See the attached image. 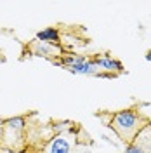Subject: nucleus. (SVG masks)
<instances>
[{"instance_id":"nucleus-10","label":"nucleus","mask_w":151,"mask_h":153,"mask_svg":"<svg viewBox=\"0 0 151 153\" xmlns=\"http://www.w3.org/2000/svg\"><path fill=\"white\" fill-rule=\"evenodd\" d=\"M146 59H148V61L151 63V51H148V54H146Z\"/></svg>"},{"instance_id":"nucleus-1","label":"nucleus","mask_w":151,"mask_h":153,"mask_svg":"<svg viewBox=\"0 0 151 153\" xmlns=\"http://www.w3.org/2000/svg\"><path fill=\"white\" fill-rule=\"evenodd\" d=\"M150 122H151L150 118L144 113H141L137 108H127V110H120V111L111 115L108 125L116 132L120 141L129 146L135 141L137 134Z\"/></svg>"},{"instance_id":"nucleus-2","label":"nucleus","mask_w":151,"mask_h":153,"mask_svg":"<svg viewBox=\"0 0 151 153\" xmlns=\"http://www.w3.org/2000/svg\"><path fill=\"white\" fill-rule=\"evenodd\" d=\"M24 118L23 117H16V118H9L2 124V141L0 146L10 150V152H23L24 150Z\"/></svg>"},{"instance_id":"nucleus-9","label":"nucleus","mask_w":151,"mask_h":153,"mask_svg":"<svg viewBox=\"0 0 151 153\" xmlns=\"http://www.w3.org/2000/svg\"><path fill=\"white\" fill-rule=\"evenodd\" d=\"M125 153H144L141 150V148H139V146H135V144H129V146H127V150H125Z\"/></svg>"},{"instance_id":"nucleus-7","label":"nucleus","mask_w":151,"mask_h":153,"mask_svg":"<svg viewBox=\"0 0 151 153\" xmlns=\"http://www.w3.org/2000/svg\"><path fill=\"white\" fill-rule=\"evenodd\" d=\"M37 40L44 44H57L59 42V31L56 28H45L37 33Z\"/></svg>"},{"instance_id":"nucleus-8","label":"nucleus","mask_w":151,"mask_h":153,"mask_svg":"<svg viewBox=\"0 0 151 153\" xmlns=\"http://www.w3.org/2000/svg\"><path fill=\"white\" fill-rule=\"evenodd\" d=\"M95 65L99 66V70H106V71H111V70L122 71V63L116 61V59H111V57H108V56L95 59Z\"/></svg>"},{"instance_id":"nucleus-6","label":"nucleus","mask_w":151,"mask_h":153,"mask_svg":"<svg viewBox=\"0 0 151 153\" xmlns=\"http://www.w3.org/2000/svg\"><path fill=\"white\" fill-rule=\"evenodd\" d=\"M31 52L35 56H57L61 51L57 47H54V44H44V42H35L33 47H31Z\"/></svg>"},{"instance_id":"nucleus-4","label":"nucleus","mask_w":151,"mask_h":153,"mask_svg":"<svg viewBox=\"0 0 151 153\" xmlns=\"http://www.w3.org/2000/svg\"><path fill=\"white\" fill-rule=\"evenodd\" d=\"M66 68L73 73L78 75H97L101 70L95 65V61H90L87 57H68L66 59Z\"/></svg>"},{"instance_id":"nucleus-3","label":"nucleus","mask_w":151,"mask_h":153,"mask_svg":"<svg viewBox=\"0 0 151 153\" xmlns=\"http://www.w3.org/2000/svg\"><path fill=\"white\" fill-rule=\"evenodd\" d=\"M76 150V137L70 131L56 134L49 144L45 146L44 153H75Z\"/></svg>"},{"instance_id":"nucleus-5","label":"nucleus","mask_w":151,"mask_h":153,"mask_svg":"<svg viewBox=\"0 0 151 153\" xmlns=\"http://www.w3.org/2000/svg\"><path fill=\"white\" fill-rule=\"evenodd\" d=\"M134 144L139 146L144 153H151V122L142 129L141 132L137 134V137H135Z\"/></svg>"}]
</instances>
